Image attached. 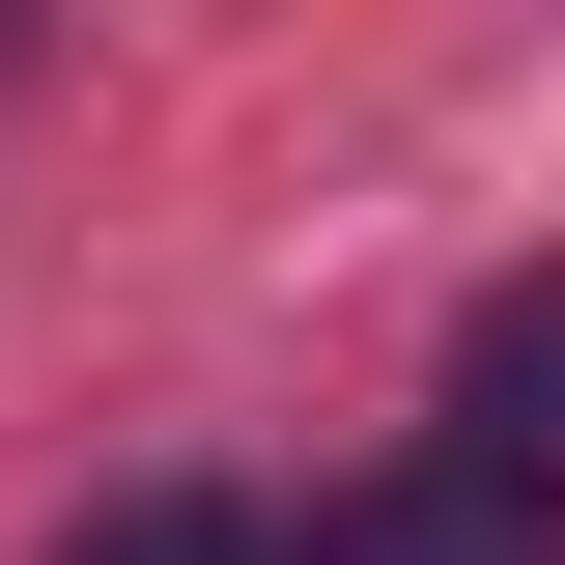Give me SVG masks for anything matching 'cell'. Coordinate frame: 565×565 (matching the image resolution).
<instances>
[{
	"instance_id": "1",
	"label": "cell",
	"mask_w": 565,
	"mask_h": 565,
	"mask_svg": "<svg viewBox=\"0 0 565 565\" xmlns=\"http://www.w3.org/2000/svg\"><path fill=\"white\" fill-rule=\"evenodd\" d=\"M311 565H565V481H509V452H424V481L311 509Z\"/></svg>"
},
{
	"instance_id": "2",
	"label": "cell",
	"mask_w": 565,
	"mask_h": 565,
	"mask_svg": "<svg viewBox=\"0 0 565 565\" xmlns=\"http://www.w3.org/2000/svg\"><path fill=\"white\" fill-rule=\"evenodd\" d=\"M452 452H509V481H565V282H509L481 340H452Z\"/></svg>"
},
{
	"instance_id": "3",
	"label": "cell",
	"mask_w": 565,
	"mask_h": 565,
	"mask_svg": "<svg viewBox=\"0 0 565 565\" xmlns=\"http://www.w3.org/2000/svg\"><path fill=\"white\" fill-rule=\"evenodd\" d=\"M57 565H282V537H255V509H226V481H141V509H85Z\"/></svg>"
}]
</instances>
